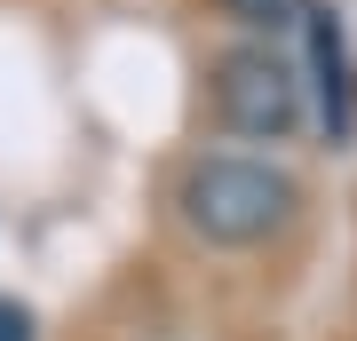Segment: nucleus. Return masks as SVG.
I'll return each instance as SVG.
<instances>
[{
	"mask_svg": "<svg viewBox=\"0 0 357 341\" xmlns=\"http://www.w3.org/2000/svg\"><path fill=\"white\" fill-rule=\"evenodd\" d=\"M294 206H302V183L270 159H246V151L191 159L183 183H175V215L206 246H262L270 230L294 222Z\"/></svg>",
	"mask_w": 357,
	"mask_h": 341,
	"instance_id": "nucleus-1",
	"label": "nucleus"
},
{
	"mask_svg": "<svg viewBox=\"0 0 357 341\" xmlns=\"http://www.w3.org/2000/svg\"><path fill=\"white\" fill-rule=\"evenodd\" d=\"M206 96H215V119L246 143H286L302 127V72H294L286 48L270 40H238L206 63Z\"/></svg>",
	"mask_w": 357,
	"mask_h": 341,
	"instance_id": "nucleus-2",
	"label": "nucleus"
},
{
	"mask_svg": "<svg viewBox=\"0 0 357 341\" xmlns=\"http://www.w3.org/2000/svg\"><path fill=\"white\" fill-rule=\"evenodd\" d=\"M302 24H310V56H318V112H326V135H342V127H349V79H342V32H333L326 24V16L318 8H310L302 16Z\"/></svg>",
	"mask_w": 357,
	"mask_h": 341,
	"instance_id": "nucleus-3",
	"label": "nucleus"
},
{
	"mask_svg": "<svg viewBox=\"0 0 357 341\" xmlns=\"http://www.w3.org/2000/svg\"><path fill=\"white\" fill-rule=\"evenodd\" d=\"M222 16L246 24V32H294L310 16V0H222Z\"/></svg>",
	"mask_w": 357,
	"mask_h": 341,
	"instance_id": "nucleus-4",
	"label": "nucleus"
}]
</instances>
